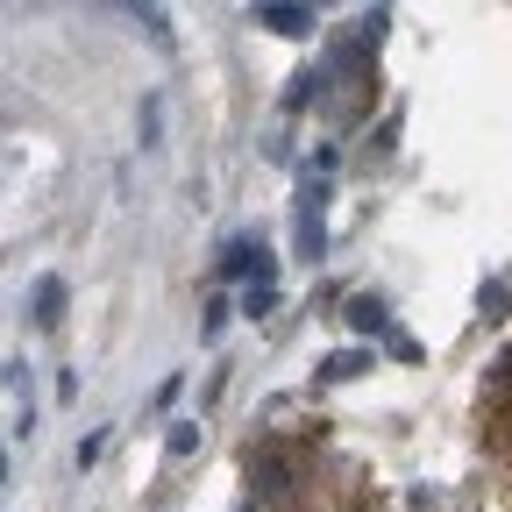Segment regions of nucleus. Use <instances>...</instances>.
Returning a JSON list of instances; mask_svg holds the SVG:
<instances>
[{"label":"nucleus","mask_w":512,"mask_h":512,"mask_svg":"<svg viewBox=\"0 0 512 512\" xmlns=\"http://www.w3.org/2000/svg\"><path fill=\"white\" fill-rule=\"evenodd\" d=\"M292 235H299V256H306V264L328 249V185H320V178H306V192H299V221H292Z\"/></svg>","instance_id":"f257e3e1"},{"label":"nucleus","mask_w":512,"mask_h":512,"mask_svg":"<svg viewBox=\"0 0 512 512\" xmlns=\"http://www.w3.org/2000/svg\"><path fill=\"white\" fill-rule=\"evenodd\" d=\"M221 278L271 285V278H278V264H271V249H264V242H228V256H221Z\"/></svg>","instance_id":"f03ea898"},{"label":"nucleus","mask_w":512,"mask_h":512,"mask_svg":"<svg viewBox=\"0 0 512 512\" xmlns=\"http://www.w3.org/2000/svg\"><path fill=\"white\" fill-rule=\"evenodd\" d=\"M36 328H57V320H64V278H36Z\"/></svg>","instance_id":"7ed1b4c3"},{"label":"nucleus","mask_w":512,"mask_h":512,"mask_svg":"<svg viewBox=\"0 0 512 512\" xmlns=\"http://www.w3.org/2000/svg\"><path fill=\"white\" fill-rule=\"evenodd\" d=\"M256 22L278 29V36H306V29H313V15H306V8H278V0H271V8H256Z\"/></svg>","instance_id":"20e7f679"},{"label":"nucleus","mask_w":512,"mask_h":512,"mask_svg":"<svg viewBox=\"0 0 512 512\" xmlns=\"http://www.w3.org/2000/svg\"><path fill=\"white\" fill-rule=\"evenodd\" d=\"M349 328L356 335H392V313H384V299H356L349 306Z\"/></svg>","instance_id":"39448f33"},{"label":"nucleus","mask_w":512,"mask_h":512,"mask_svg":"<svg viewBox=\"0 0 512 512\" xmlns=\"http://www.w3.org/2000/svg\"><path fill=\"white\" fill-rule=\"evenodd\" d=\"M370 370V349H335L328 363H320V377H328V384H349V377H363Z\"/></svg>","instance_id":"423d86ee"},{"label":"nucleus","mask_w":512,"mask_h":512,"mask_svg":"<svg viewBox=\"0 0 512 512\" xmlns=\"http://www.w3.org/2000/svg\"><path fill=\"white\" fill-rule=\"evenodd\" d=\"M242 306H249V320H256V313H271V306H278V285H249Z\"/></svg>","instance_id":"0eeeda50"}]
</instances>
